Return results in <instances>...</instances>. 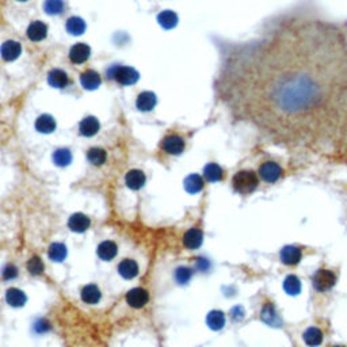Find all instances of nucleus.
Instances as JSON below:
<instances>
[{
    "label": "nucleus",
    "mask_w": 347,
    "mask_h": 347,
    "mask_svg": "<svg viewBox=\"0 0 347 347\" xmlns=\"http://www.w3.org/2000/svg\"><path fill=\"white\" fill-rule=\"evenodd\" d=\"M87 159L94 165H102L107 160V152L103 148L92 147L87 151Z\"/></svg>",
    "instance_id": "obj_30"
},
{
    "label": "nucleus",
    "mask_w": 347,
    "mask_h": 347,
    "mask_svg": "<svg viewBox=\"0 0 347 347\" xmlns=\"http://www.w3.org/2000/svg\"><path fill=\"white\" fill-rule=\"evenodd\" d=\"M157 103L156 95L151 91H143L136 99V107L140 111H151L155 108Z\"/></svg>",
    "instance_id": "obj_21"
},
{
    "label": "nucleus",
    "mask_w": 347,
    "mask_h": 347,
    "mask_svg": "<svg viewBox=\"0 0 347 347\" xmlns=\"http://www.w3.org/2000/svg\"><path fill=\"white\" fill-rule=\"evenodd\" d=\"M281 165L275 161H265L259 167V177L260 179L266 183H275L278 182L282 177Z\"/></svg>",
    "instance_id": "obj_6"
},
{
    "label": "nucleus",
    "mask_w": 347,
    "mask_h": 347,
    "mask_svg": "<svg viewBox=\"0 0 347 347\" xmlns=\"http://www.w3.org/2000/svg\"><path fill=\"white\" fill-rule=\"evenodd\" d=\"M80 299L83 303L88 304V305H95L102 299V292L95 283H88L84 285L80 291Z\"/></svg>",
    "instance_id": "obj_12"
},
{
    "label": "nucleus",
    "mask_w": 347,
    "mask_h": 347,
    "mask_svg": "<svg viewBox=\"0 0 347 347\" xmlns=\"http://www.w3.org/2000/svg\"><path fill=\"white\" fill-rule=\"evenodd\" d=\"M182 242L187 250H198L204 243V232L200 228H190L183 235Z\"/></svg>",
    "instance_id": "obj_9"
},
{
    "label": "nucleus",
    "mask_w": 347,
    "mask_h": 347,
    "mask_svg": "<svg viewBox=\"0 0 347 347\" xmlns=\"http://www.w3.org/2000/svg\"><path fill=\"white\" fill-rule=\"evenodd\" d=\"M157 22L164 29H172L178 23V15L174 13V11H171V10H165V11H161L157 15Z\"/></svg>",
    "instance_id": "obj_32"
},
{
    "label": "nucleus",
    "mask_w": 347,
    "mask_h": 347,
    "mask_svg": "<svg viewBox=\"0 0 347 347\" xmlns=\"http://www.w3.org/2000/svg\"><path fill=\"white\" fill-rule=\"evenodd\" d=\"M100 129V124L96 117H86L79 124V133L84 137H92L95 136Z\"/></svg>",
    "instance_id": "obj_17"
},
{
    "label": "nucleus",
    "mask_w": 347,
    "mask_h": 347,
    "mask_svg": "<svg viewBox=\"0 0 347 347\" xmlns=\"http://www.w3.org/2000/svg\"><path fill=\"white\" fill-rule=\"evenodd\" d=\"M26 34L33 42H39V41L46 38V35H48V26L42 21L31 22L29 27H27Z\"/></svg>",
    "instance_id": "obj_16"
},
{
    "label": "nucleus",
    "mask_w": 347,
    "mask_h": 347,
    "mask_svg": "<svg viewBox=\"0 0 347 347\" xmlns=\"http://www.w3.org/2000/svg\"><path fill=\"white\" fill-rule=\"evenodd\" d=\"M279 259L286 266L299 265L303 259V248L299 246H285L279 252Z\"/></svg>",
    "instance_id": "obj_8"
},
{
    "label": "nucleus",
    "mask_w": 347,
    "mask_h": 347,
    "mask_svg": "<svg viewBox=\"0 0 347 347\" xmlns=\"http://www.w3.org/2000/svg\"><path fill=\"white\" fill-rule=\"evenodd\" d=\"M218 88L239 120L283 140L347 130V38L338 26L293 17L228 45Z\"/></svg>",
    "instance_id": "obj_1"
},
{
    "label": "nucleus",
    "mask_w": 347,
    "mask_h": 347,
    "mask_svg": "<svg viewBox=\"0 0 347 347\" xmlns=\"http://www.w3.org/2000/svg\"><path fill=\"white\" fill-rule=\"evenodd\" d=\"M18 267L17 266L11 265V263H9V265H6L5 267H3V271H2V275H3V279H6V281H11V279H15V278L18 277Z\"/></svg>",
    "instance_id": "obj_39"
},
{
    "label": "nucleus",
    "mask_w": 347,
    "mask_h": 347,
    "mask_svg": "<svg viewBox=\"0 0 347 347\" xmlns=\"http://www.w3.org/2000/svg\"><path fill=\"white\" fill-rule=\"evenodd\" d=\"M185 190L189 193V194H197L202 191L205 186L204 178L198 175V174H190L186 179H185Z\"/></svg>",
    "instance_id": "obj_26"
},
{
    "label": "nucleus",
    "mask_w": 347,
    "mask_h": 347,
    "mask_svg": "<svg viewBox=\"0 0 347 347\" xmlns=\"http://www.w3.org/2000/svg\"><path fill=\"white\" fill-rule=\"evenodd\" d=\"M86 30V22L82 18L72 17L67 21V31L72 35H80Z\"/></svg>",
    "instance_id": "obj_34"
},
{
    "label": "nucleus",
    "mask_w": 347,
    "mask_h": 347,
    "mask_svg": "<svg viewBox=\"0 0 347 347\" xmlns=\"http://www.w3.org/2000/svg\"><path fill=\"white\" fill-rule=\"evenodd\" d=\"M48 83L54 88H65L70 83V78L63 70H52L48 74Z\"/></svg>",
    "instance_id": "obj_27"
},
{
    "label": "nucleus",
    "mask_w": 347,
    "mask_h": 347,
    "mask_svg": "<svg viewBox=\"0 0 347 347\" xmlns=\"http://www.w3.org/2000/svg\"><path fill=\"white\" fill-rule=\"evenodd\" d=\"M26 269L31 275L38 277V275H42L43 271H45V265H43L42 259H41L39 256L34 255V256H31L30 259L27 260Z\"/></svg>",
    "instance_id": "obj_35"
},
{
    "label": "nucleus",
    "mask_w": 347,
    "mask_h": 347,
    "mask_svg": "<svg viewBox=\"0 0 347 347\" xmlns=\"http://www.w3.org/2000/svg\"><path fill=\"white\" fill-rule=\"evenodd\" d=\"M91 56V48L84 42L75 43L70 49V60L74 64H83Z\"/></svg>",
    "instance_id": "obj_11"
},
{
    "label": "nucleus",
    "mask_w": 347,
    "mask_h": 347,
    "mask_svg": "<svg viewBox=\"0 0 347 347\" xmlns=\"http://www.w3.org/2000/svg\"><path fill=\"white\" fill-rule=\"evenodd\" d=\"M259 185V179L254 171L251 169H243L238 171L232 178V187L236 193L242 195H248L256 190Z\"/></svg>",
    "instance_id": "obj_2"
},
{
    "label": "nucleus",
    "mask_w": 347,
    "mask_h": 347,
    "mask_svg": "<svg viewBox=\"0 0 347 347\" xmlns=\"http://www.w3.org/2000/svg\"><path fill=\"white\" fill-rule=\"evenodd\" d=\"M90 226H91V220L84 213H74L68 218V228L72 232H76V234L86 232Z\"/></svg>",
    "instance_id": "obj_10"
},
{
    "label": "nucleus",
    "mask_w": 347,
    "mask_h": 347,
    "mask_svg": "<svg viewBox=\"0 0 347 347\" xmlns=\"http://www.w3.org/2000/svg\"><path fill=\"white\" fill-rule=\"evenodd\" d=\"M283 291L289 296H297L301 292V281L297 275H287L283 281Z\"/></svg>",
    "instance_id": "obj_33"
},
{
    "label": "nucleus",
    "mask_w": 347,
    "mask_h": 347,
    "mask_svg": "<svg viewBox=\"0 0 347 347\" xmlns=\"http://www.w3.org/2000/svg\"><path fill=\"white\" fill-rule=\"evenodd\" d=\"M43 9L49 15H59L64 13V0H45Z\"/></svg>",
    "instance_id": "obj_37"
},
{
    "label": "nucleus",
    "mask_w": 347,
    "mask_h": 347,
    "mask_svg": "<svg viewBox=\"0 0 347 347\" xmlns=\"http://www.w3.org/2000/svg\"><path fill=\"white\" fill-rule=\"evenodd\" d=\"M6 301L9 304L10 307H14V308H21L23 307L27 301L26 293L18 287H10L6 292Z\"/></svg>",
    "instance_id": "obj_20"
},
{
    "label": "nucleus",
    "mask_w": 347,
    "mask_h": 347,
    "mask_svg": "<svg viewBox=\"0 0 347 347\" xmlns=\"http://www.w3.org/2000/svg\"><path fill=\"white\" fill-rule=\"evenodd\" d=\"M50 330H52V324H50V321L46 320L45 317H38V319H35L34 323H33V332H34V334H48Z\"/></svg>",
    "instance_id": "obj_38"
},
{
    "label": "nucleus",
    "mask_w": 347,
    "mask_h": 347,
    "mask_svg": "<svg viewBox=\"0 0 347 347\" xmlns=\"http://www.w3.org/2000/svg\"><path fill=\"white\" fill-rule=\"evenodd\" d=\"M56 120L49 115V114H42L37 118L35 121V129L38 130L39 133H43V135H49V133H53L56 130Z\"/></svg>",
    "instance_id": "obj_24"
},
{
    "label": "nucleus",
    "mask_w": 347,
    "mask_h": 347,
    "mask_svg": "<svg viewBox=\"0 0 347 347\" xmlns=\"http://www.w3.org/2000/svg\"><path fill=\"white\" fill-rule=\"evenodd\" d=\"M118 274L121 275L124 279H133L139 275V265L135 259H122L118 265Z\"/></svg>",
    "instance_id": "obj_15"
},
{
    "label": "nucleus",
    "mask_w": 347,
    "mask_h": 347,
    "mask_svg": "<svg viewBox=\"0 0 347 347\" xmlns=\"http://www.w3.org/2000/svg\"><path fill=\"white\" fill-rule=\"evenodd\" d=\"M96 254L100 259L104 262H110L113 260L118 254V246L117 243H114L113 240H104L96 248Z\"/></svg>",
    "instance_id": "obj_18"
},
{
    "label": "nucleus",
    "mask_w": 347,
    "mask_h": 347,
    "mask_svg": "<svg viewBox=\"0 0 347 347\" xmlns=\"http://www.w3.org/2000/svg\"><path fill=\"white\" fill-rule=\"evenodd\" d=\"M193 269H190V267H187V266H179V267H177L175 269V273H174V278H175V281H177V283H179V285H186V283H189L190 282V279L193 278Z\"/></svg>",
    "instance_id": "obj_36"
},
{
    "label": "nucleus",
    "mask_w": 347,
    "mask_h": 347,
    "mask_svg": "<svg viewBox=\"0 0 347 347\" xmlns=\"http://www.w3.org/2000/svg\"><path fill=\"white\" fill-rule=\"evenodd\" d=\"M18 2H27V0H18Z\"/></svg>",
    "instance_id": "obj_43"
},
{
    "label": "nucleus",
    "mask_w": 347,
    "mask_h": 347,
    "mask_svg": "<svg viewBox=\"0 0 347 347\" xmlns=\"http://www.w3.org/2000/svg\"><path fill=\"white\" fill-rule=\"evenodd\" d=\"M22 46L21 43L17 42V41H13V39H9L3 42V45L0 46V54H2V59L6 61H14L17 60L18 57L21 56Z\"/></svg>",
    "instance_id": "obj_14"
},
{
    "label": "nucleus",
    "mask_w": 347,
    "mask_h": 347,
    "mask_svg": "<svg viewBox=\"0 0 347 347\" xmlns=\"http://www.w3.org/2000/svg\"><path fill=\"white\" fill-rule=\"evenodd\" d=\"M225 313L218 311V309H213V311H210L208 313V316H206V324L213 331L222 330L224 325H225Z\"/></svg>",
    "instance_id": "obj_25"
},
{
    "label": "nucleus",
    "mask_w": 347,
    "mask_h": 347,
    "mask_svg": "<svg viewBox=\"0 0 347 347\" xmlns=\"http://www.w3.org/2000/svg\"><path fill=\"white\" fill-rule=\"evenodd\" d=\"M80 83L86 90H96L102 83V78L95 71L87 70L80 74Z\"/></svg>",
    "instance_id": "obj_23"
},
{
    "label": "nucleus",
    "mask_w": 347,
    "mask_h": 347,
    "mask_svg": "<svg viewBox=\"0 0 347 347\" xmlns=\"http://www.w3.org/2000/svg\"><path fill=\"white\" fill-rule=\"evenodd\" d=\"M147 182V177L141 169H130L129 172L125 175L126 186L132 190H140L143 189L144 185Z\"/></svg>",
    "instance_id": "obj_19"
},
{
    "label": "nucleus",
    "mask_w": 347,
    "mask_h": 347,
    "mask_svg": "<svg viewBox=\"0 0 347 347\" xmlns=\"http://www.w3.org/2000/svg\"><path fill=\"white\" fill-rule=\"evenodd\" d=\"M323 338H324L323 331H321L319 327H315V325L307 328L303 334L304 342H305V344L309 347L320 346L321 343H323Z\"/></svg>",
    "instance_id": "obj_22"
},
{
    "label": "nucleus",
    "mask_w": 347,
    "mask_h": 347,
    "mask_svg": "<svg viewBox=\"0 0 347 347\" xmlns=\"http://www.w3.org/2000/svg\"><path fill=\"white\" fill-rule=\"evenodd\" d=\"M230 317L236 321L242 320L244 317V309L242 308V307H235V308L230 311Z\"/></svg>",
    "instance_id": "obj_41"
},
{
    "label": "nucleus",
    "mask_w": 347,
    "mask_h": 347,
    "mask_svg": "<svg viewBox=\"0 0 347 347\" xmlns=\"http://www.w3.org/2000/svg\"><path fill=\"white\" fill-rule=\"evenodd\" d=\"M336 283V275L334 271L327 269H319L312 275V285L317 292L324 293L335 286Z\"/></svg>",
    "instance_id": "obj_4"
},
{
    "label": "nucleus",
    "mask_w": 347,
    "mask_h": 347,
    "mask_svg": "<svg viewBox=\"0 0 347 347\" xmlns=\"http://www.w3.org/2000/svg\"><path fill=\"white\" fill-rule=\"evenodd\" d=\"M260 319L270 327H279L282 324V319L278 315L277 309L273 303H266L260 311Z\"/></svg>",
    "instance_id": "obj_13"
},
{
    "label": "nucleus",
    "mask_w": 347,
    "mask_h": 347,
    "mask_svg": "<svg viewBox=\"0 0 347 347\" xmlns=\"http://www.w3.org/2000/svg\"><path fill=\"white\" fill-rule=\"evenodd\" d=\"M68 255V251H67V247L65 244L63 243H52L48 248V256L49 259L52 262H56V263H61L64 262L65 258Z\"/></svg>",
    "instance_id": "obj_28"
},
{
    "label": "nucleus",
    "mask_w": 347,
    "mask_h": 347,
    "mask_svg": "<svg viewBox=\"0 0 347 347\" xmlns=\"http://www.w3.org/2000/svg\"><path fill=\"white\" fill-rule=\"evenodd\" d=\"M107 78L114 79L121 86H132L139 80V72L126 65H113L107 70Z\"/></svg>",
    "instance_id": "obj_3"
},
{
    "label": "nucleus",
    "mask_w": 347,
    "mask_h": 347,
    "mask_svg": "<svg viewBox=\"0 0 347 347\" xmlns=\"http://www.w3.org/2000/svg\"><path fill=\"white\" fill-rule=\"evenodd\" d=\"M72 161V152L68 148H59L53 153V163L57 167H67Z\"/></svg>",
    "instance_id": "obj_31"
},
{
    "label": "nucleus",
    "mask_w": 347,
    "mask_h": 347,
    "mask_svg": "<svg viewBox=\"0 0 347 347\" xmlns=\"http://www.w3.org/2000/svg\"><path fill=\"white\" fill-rule=\"evenodd\" d=\"M204 177L208 182H220L224 178V169L217 163H209L205 165Z\"/></svg>",
    "instance_id": "obj_29"
},
{
    "label": "nucleus",
    "mask_w": 347,
    "mask_h": 347,
    "mask_svg": "<svg viewBox=\"0 0 347 347\" xmlns=\"http://www.w3.org/2000/svg\"><path fill=\"white\" fill-rule=\"evenodd\" d=\"M148 301H149V293L143 287H133L126 293V303L132 308H143L147 305Z\"/></svg>",
    "instance_id": "obj_7"
},
{
    "label": "nucleus",
    "mask_w": 347,
    "mask_h": 347,
    "mask_svg": "<svg viewBox=\"0 0 347 347\" xmlns=\"http://www.w3.org/2000/svg\"><path fill=\"white\" fill-rule=\"evenodd\" d=\"M331 347H346V346H342V344H335V346H331Z\"/></svg>",
    "instance_id": "obj_42"
},
{
    "label": "nucleus",
    "mask_w": 347,
    "mask_h": 347,
    "mask_svg": "<svg viewBox=\"0 0 347 347\" xmlns=\"http://www.w3.org/2000/svg\"><path fill=\"white\" fill-rule=\"evenodd\" d=\"M160 147L165 153H169V155H181L185 151L186 143H185V139H183L182 136L171 133V135L165 136L164 139L161 140Z\"/></svg>",
    "instance_id": "obj_5"
},
{
    "label": "nucleus",
    "mask_w": 347,
    "mask_h": 347,
    "mask_svg": "<svg viewBox=\"0 0 347 347\" xmlns=\"http://www.w3.org/2000/svg\"><path fill=\"white\" fill-rule=\"evenodd\" d=\"M210 267H212L210 260L204 258V256H200V258L195 259V270H198L200 273H206V271L210 270Z\"/></svg>",
    "instance_id": "obj_40"
}]
</instances>
